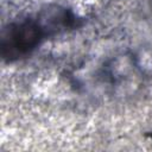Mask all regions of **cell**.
Masks as SVG:
<instances>
[{
	"instance_id": "6da1fadb",
	"label": "cell",
	"mask_w": 152,
	"mask_h": 152,
	"mask_svg": "<svg viewBox=\"0 0 152 152\" xmlns=\"http://www.w3.org/2000/svg\"><path fill=\"white\" fill-rule=\"evenodd\" d=\"M39 27L34 24H24L15 28L10 36V48L18 51L30 50L38 43Z\"/></svg>"
}]
</instances>
